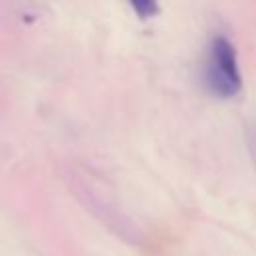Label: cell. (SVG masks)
<instances>
[{"mask_svg":"<svg viewBox=\"0 0 256 256\" xmlns=\"http://www.w3.org/2000/svg\"><path fill=\"white\" fill-rule=\"evenodd\" d=\"M204 84L218 98H232L242 88V74L234 44L224 36H212L204 58Z\"/></svg>","mask_w":256,"mask_h":256,"instance_id":"6da1fadb","label":"cell"},{"mask_svg":"<svg viewBox=\"0 0 256 256\" xmlns=\"http://www.w3.org/2000/svg\"><path fill=\"white\" fill-rule=\"evenodd\" d=\"M128 4L132 6V10L140 16V18H154L158 14V0H128Z\"/></svg>","mask_w":256,"mask_h":256,"instance_id":"7a4b0ae2","label":"cell"}]
</instances>
